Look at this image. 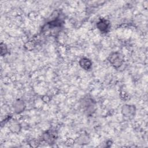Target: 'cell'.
<instances>
[{
  "instance_id": "cell-1",
  "label": "cell",
  "mask_w": 148,
  "mask_h": 148,
  "mask_svg": "<svg viewBox=\"0 0 148 148\" xmlns=\"http://www.w3.org/2000/svg\"><path fill=\"white\" fill-rule=\"evenodd\" d=\"M108 61L114 68H120L124 62V57L119 51H113L109 54L108 57Z\"/></svg>"
},
{
  "instance_id": "cell-2",
  "label": "cell",
  "mask_w": 148,
  "mask_h": 148,
  "mask_svg": "<svg viewBox=\"0 0 148 148\" xmlns=\"http://www.w3.org/2000/svg\"><path fill=\"white\" fill-rule=\"evenodd\" d=\"M57 138V133L55 130H49L42 135V139L49 144H53Z\"/></svg>"
},
{
  "instance_id": "cell-3",
  "label": "cell",
  "mask_w": 148,
  "mask_h": 148,
  "mask_svg": "<svg viewBox=\"0 0 148 148\" xmlns=\"http://www.w3.org/2000/svg\"><path fill=\"white\" fill-rule=\"evenodd\" d=\"M82 106L87 114L93 113L95 110V103L90 98H85L82 102Z\"/></svg>"
},
{
  "instance_id": "cell-4",
  "label": "cell",
  "mask_w": 148,
  "mask_h": 148,
  "mask_svg": "<svg viewBox=\"0 0 148 148\" xmlns=\"http://www.w3.org/2000/svg\"><path fill=\"white\" fill-rule=\"evenodd\" d=\"M136 112L135 106L133 105L125 104L121 108V113L124 116L131 117L134 116Z\"/></svg>"
},
{
  "instance_id": "cell-5",
  "label": "cell",
  "mask_w": 148,
  "mask_h": 148,
  "mask_svg": "<svg viewBox=\"0 0 148 148\" xmlns=\"http://www.w3.org/2000/svg\"><path fill=\"white\" fill-rule=\"evenodd\" d=\"M97 28L102 33H106L110 28V22L105 18H101L97 23Z\"/></svg>"
},
{
  "instance_id": "cell-6",
  "label": "cell",
  "mask_w": 148,
  "mask_h": 148,
  "mask_svg": "<svg viewBox=\"0 0 148 148\" xmlns=\"http://www.w3.org/2000/svg\"><path fill=\"white\" fill-rule=\"evenodd\" d=\"M79 63L81 68L86 71L90 70L91 68L92 65L91 61L87 57L81 58L79 61Z\"/></svg>"
},
{
  "instance_id": "cell-7",
  "label": "cell",
  "mask_w": 148,
  "mask_h": 148,
  "mask_svg": "<svg viewBox=\"0 0 148 148\" xmlns=\"http://www.w3.org/2000/svg\"><path fill=\"white\" fill-rule=\"evenodd\" d=\"M13 107L16 113H20L24 111L25 108V105L23 101L20 99H17L13 103Z\"/></svg>"
},
{
  "instance_id": "cell-8",
  "label": "cell",
  "mask_w": 148,
  "mask_h": 148,
  "mask_svg": "<svg viewBox=\"0 0 148 148\" xmlns=\"http://www.w3.org/2000/svg\"><path fill=\"white\" fill-rule=\"evenodd\" d=\"M9 128L12 132L18 133L21 130V127L18 121L14 120L12 122H10V125L9 126Z\"/></svg>"
},
{
  "instance_id": "cell-9",
  "label": "cell",
  "mask_w": 148,
  "mask_h": 148,
  "mask_svg": "<svg viewBox=\"0 0 148 148\" xmlns=\"http://www.w3.org/2000/svg\"><path fill=\"white\" fill-rule=\"evenodd\" d=\"M88 140H89V138L88 136H86L85 135H81L78 138L77 142L79 143V144H82V145L87 144V143H88Z\"/></svg>"
},
{
  "instance_id": "cell-10",
  "label": "cell",
  "mask_w": 148,
  "mask_h": 148,
  "mask_svg": "<svg viewBox=\"0 0 148 148\" xmlns=\"http://www.w3.org/2000/svg\"><path fill=\"white\" fill-rule=\"evenodd\" d=\"M8 53V47L5 43L1 42V55L3 56Z\"/></svg>"
},
{
  "instance_id": "cell-11",
  "label": "cell",
  "mask_w": 148,
  "mask_h": 148,
  "mask_svg": "<svg viewBox=\"0 0 148 148\" xmlns=\"http://www.w3.org/2000/svg\"><path fill=\"white\" fill-rule=\"evenodd\" d=\"M27 50H32L34 47H35V44L34 42H28L25 45V46H24Z\"/></svg>"
},
{
  "instance_id": "cell-12",
  "label": "cell",
  "mask_w": 148,
  "mask_h": 148,
  "mask_svg": "<svg viewBox=\"0 0 148 148\" xmlns=\"http://www.w3.org/2000/svg\"><path fill=\"white\" fill-rule=\"evenodd\" d=\"M29 145H30L31 146H32V147H36V146H38L39 143H38V140H35V139H32V140H31L30 141V142H29Z\"/></svg>"
},
{
  "instance_id": "cell-13",
  "label": "cell",
  "mask_w": 148,
  "mask_h": 148,
  "mask_svg": "<svg viewBox=\"0 0 148 148\" xmlns=\"http://www.w3.org/2000/svg\"><path fill=\"white\" fill-rule=\"evenodd\" d=\"M42 98H45V99H43V101L44 102H48L50 101L49 97L48 96H47V95L43 96V97H42Z\"/></svg>"
}]
</instances>
